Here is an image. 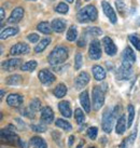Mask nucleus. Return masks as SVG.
I'll return each instance as SVG.
<instances>
[{
    "instance_id": "f257e3e1",
    "label": "nucleus",
    "mask_w": 140,
    "mask_h": 148,
    "mask_svg": "<svg viewBox=\"0 0 140 148\" xmlns=\"http://www.w3.org/2000/svg\"><path fill=\"white\" fill-rule=\"evenodd\" d=\"M68 58V49L66 47H63V45H58L55 49L51 52V54L48 58V61L51 65H59L66 61Z\"/></svg>"
},
{
    "instance_id": "f03ea898",
    "label": "nucleus",
    "mask_w": 140,
    "mask_h": 148,
    "mask_svg": "<svg viewBox=\"0 0 140 148\" xmlns=\"http://www.w3.org/2000/svg\"><path fill=\"white\" fill-rule=\"evenodd\" d=\"M98 12L95 5H86L82 8L77 14V18L80 23H88V22H94L97 20Z\"/></svg>"
},
{
    "instance_id": "7ed1b4c3",
    "label": "nucleus",
    "mask_w": 140,
    "mask_h": 148,
    "mask_svg": "<svg viewBox=\"0 0 140 148\" xmlns=\"http://www.w3.org/2000/svg\"><path fill=\"white\" fill-rule=\"evenodd\" d=\"M105 92H106V84L103 86H96L93 89L92 97H93V108L94 110H99L105 104Z\"/></svg>"
},
{
    "instance_id": "20e7f679",
    "label": "nucleus",
    "mask_w": 140,
    "mask_h": 148,
    "mask_svg": "<svg viewBox=\"0 0 140 148\" xmlns=\"http://www.w3.org/2000/svg\"><path fill=\"white\" fill-rule=\"evenodd\" d=\"M116 114L112 110V108H107L103 114V120H101V127L106 133H110L114 124Z\"/></svg>"
},
{
    "instance_id": "39448f33",
    "label": "nucleus",
    "mask_w": 140,
    "mask_h": 148,
    "mask_svg": "<svg viewBox=\"0 0 140 148\" xmlns=\"http://www.w3.org/2000/svg\"><path fill=\"white\" fill-rule=\"evenodd\" d=\"M14 130L15 129H13V127L12 130H9L8 127L1 130V140H2V143H5L7 145H12V146L18 145L20 137L14 133Z\"/></svg>"
},
{
    "instance_id": "423d86ee",
    "label": "nucleus",
    "mask_w": 140,
    "mask_h": 148,
    "mask_svg": "<svg viewBox=\"0 0 140 148\" xmlns=\"http://www.w3.org/2000/svg\"><path fill=\"white\" fill-rule=\"evenodd\" d=\"M132 74V64H129L127 62H122V65L120 66V68L116 71V78L120 79V80L129 79Z\"/></svg>"
},
{
    "instance_id": "0eeeda50",
    "label": "nucleus",
    "mask_w": 140,
    "mask_h": 148,
    "mask_svg": "<svg viewBox=\"0 0 140 148\" xmlns=\"http://www.w3.org/2000/svg\"><path fill=\"white\" fill-rule=\"evenodd\" d=\"M29 51H30V48L27 43H24V42H18L16 45H14L10 50V54L12 56H15V55H22V54H28Z\"/></svg>"
},
{
    "instance_id": "6e6552de",
    "label": "nucleus",
    "mask_w": 140,
    "mask_h": 148,
    "mask_svg": "<svg viewBox=\"0 0 140 148\" xmlns=\"http://www.w3.org/2000/svg\"><path fill=\"white\" fill-rule=\"evenodd\" d=\"M88 55L92 60H99L101 58V48H100V42L98 40H93L91 42Z\"/></svg>"
},
{
    "instance_id": "1a4fd4ad",
    "label": "nucleus",
    "mask_w": 140,
    "mask_h": 148,
    "mask_svg": "<svg viewBox=\"0 0 140 148\" xmlns=\"http://www.w3.org/2000/svg\"><path fill=\"white\" fill-rule=\"evenodd\" d=\"M103 45L105 48V52L109 55V56H114L118 52V48H116V43L113 42L110 37H105L103 39Z\"/></svg>"
},
{
    "instance_id": "9d476101",
    "label": "nucleus",
    "mask_w": 140,
    "mask_h": 148,
    "mask_svg": "<svg viewBox=\"0 0 140 148\" xmlns=\"http://www.w3.org/2000/svg\"><path fill=\"white\" fill-rule=\"evenodd\" d=\"M101 5H103V13H105L106 16L109 18V21L111 22L112 24H116V21H118V17H116V12H114V10H113L112 7L110 5V3L107 2V1H103V2H101Z\"/></svg>"
},
{
    "instance_id": "9b49d317",
    "label": "nucleus",
    "mask_w": 140,
    "mask_h": 148,
    "mask_svg": "<svg viewBox=\"0 0 140 148\" xmlns=\"http://www.w3.org/2000/svg\"><path fill=\"white\" fill-rule=\"evenodd\" d=\"M39 80L41 81L43 84H46V86H49L51 83H53L56 78H55V76H54L50 70L48 69H42L40 70V73H39Z\"/></svg>"
},
{
    "instance_id": "f8f14e48",
    "label": "nucleus",
    "mask_w": 140,
    "mask_h": 148,
    "mask_svg": "<svg viewBox=\"0 0 140 148\" xmlns=\"http://www.w3.org/2000/svg\"><path fill=\"white\" fill-rule=\"evenodd\" d=\"M22 60L21 58H10V60H7L2 62L1 64V67L4 71H12V70L16 69L18 66L21 65Z\"/></svg>"
},
{
    "instance_id": "ddd939ff",
    "label": "nucleus",
    "mask_w": 140,
    "mask_h": 148,
    "mask_svg": "<svg viewBox=\"0 0 140 148\" xmlns=\"http://www.w3.org/2000/svg\"><path fill=\"white\" fill-rule=\"evenodd\" d=\"M23 16H24V9L22 7H17L12 11L10 17L8 18V22L10 24H16L22 21Z\"/></svg>"
},
{
    "instance_id": "4468645a",
    "label": "nucleus",
    "mask_w": 140,
    "mask_h": 148,
    "mask_svg": "<svg viewBox=\"0 0 140 148\" xmlns=\"http://www.w3.org/2000/svg\"><path fill=\"white\" fill-rule=\"evenodd\" d=\"M88 82H90V75L87 74L86 71H82V73H80L78 77L75 78L74 84H75V88H77L78 90H80V89H83Z\"/></svg>"
},
{
    "instance_id": "2eb2a0df",
    "label": "nucleus",
    "mask_w": 140,
    "mask_h": 148,
    "mask_svg": "<svg viewBox=\"0 0 140 148\" xmlns=\"http://www.w3.org/2000/svg\"><path fill=\"white\" fill-rule=\"evenodd\" d=\"M54 120V112L51 107H43L41 109V121L44 123H52Z\"/></svg>"
},
{
    "instance_id": "dca6fc26",
    "label": "nucleus",
    "mask_w": 140,
    "mask_h": 148,
    "mask_svg": "<svg viewBox=\"0 0 140 148\" xmlns=\"http://www.w3.org/2000/svg\"><path fill=\"white\" fill-rule=\"evenodd\" d=\"M122 60H123V62H127L132 65L136 62V55L130 47H126L124 49L123 54H122Z\"/></svg>"
},
{
    "instance_id": "f3484780",
    "label": "nucleus",
    "mask_w": 140,
    "mask_h": 148,
    "mask_svg": "<svg viewBox=\"0 0 140 148\" xmlns=\"http://www.w3.org/2000/svg\"><path fill=\"white\" fill-rule=\"evenodd\" d=\"M23 101H24V99L20 94H10L7 97V103H8L9 106L15 107V108L21 106L23 104Z\"/></svg>"
},
{
    "instance_id": "a211bd4d",
    "label": "nucleus",
    "mask_w": 140,
    "mask_h": 148,
    "mask_svg": "<svg viewBox=\"0 0 140 148\" xmlns=\"http://www.w3.org/2000/svg\"><path fill=\"white\" fill-rule=\"evenodd\" d=\"M80 99V103L82 105L83 109L85 112H90L91 111V101H90V96H88V92L87 91H83L82 93L79 96Z\"/></svg>"
},
{
    "instance_id": "6ab92c4d",
    "label": "nucleus",
    "mask_w": 140,
    "mask_h": 148,
    "mask_svg": "<svg viewBox=\"0 0 140 148\" xmlns=\"http://www.w3.org/2000/svg\"><path fill=\"white\" fill-rule=\"evenodd\" d=\"M52 29L56 33H63L66 29V21L60 20V18H55L51 23Z\"/></svg>"
},
{
    "instance_id": "aec40b11",
    "label": "nucleus",
    "mask_w": 140,
    "mask_h": 148,
    "mask_svg": "<svg viewBox=\"0 0 140 148\" xmlns=\"http://www.w3.org/2000/svg\"><path fill=\"white\" fill-rule=\"evenodd\" d=\"M58 108H59V111L62 112V115L65 117V118H70L72 116V112H71V107H70L69 102H66V101H63L58 104Z\"/></svg>"
},
{
    "instance_id": "412c9836",
    "label": "nucleus",
    "mask_w": 140,
    "mask_h": 148,
    "mask_svg": "<svg viewBox=\"0 0 140 148\" xmlns=\"http://www.w3.org/2000/svg\"><path fill=\"white\" fill-rule=\"evenodd\" d=\"M93 75H94V78L97 81H101L106 78V70L103 69L101 66L95 65L93 66Z\"/></svg>"
},
{
    "instance_id": "4be33fe9",
    "label": "nucleus",
    "mask_w": 140,
    "mask_h": 148,
    "mask_svg": "<svg viewBox=\"0 0 140 148\" xmlns=\"http://www.w3.org/2000/svg\"><path fill=\"white\" fill-rule=\"evenodd\" d=\"M125 130H126V119H125V116H121L118 119V122H116V133L121 135L125 132Z\"/></svg>"
},
{
    "instance_id": "5701e85b",
    "label": "nucleus",
    "mask_w": 140,
    "mask_h": 148,
    "mask_svg": "<svg viewBox=\"0 0 140 148\" xmlns=\"http://www.w3.org/2000/svg\"><path fill=\"white\" fill-rule=\"evenodd\" d=\"M17 33H18V28H17V27H9V28H5L1 32L0 38H1L2 40H4V39H8L9 37L15 36Z\"/></svg>"
},
{
    "instance_id": "b1692460",
    "label": "nucleus",
    "mask_w": 140,
    "mask_h": 148,
    "mask_svg": "<svg viewBox=\"0 0 140 148\" xmlns=\"http://www.w3.org/2000/svg\"><path fill=\"white\" fill-rule=\"evenodd\" d=\"M30 145L33 148H46V140L39 137V136H35L30 138Z\"/></svg>"
},
{
    "instance_id": "393cba45",
    "label": "nucleus",
    "mask_w": 140,
    "mask_h": 148,
    "mask_svg": "<svg viewBox=\"0 0 140 148\" xmlns=\"http://www.w3.org/2000/svg\"><path fill=\"white\" fill-rule=\"evenodd\" d=\"M67 93V86L63 83H59L55 89L53 90V94L57 97V99H62L64 97Z\"/></svg>"
},
{
    "instance_id": "a878e982",
    "label": "nucleus",
    "mask_w": 140,
    "mask_h": 148,
    "mask_svg": "<svg viewBox=\"0 0 140 148\" xmlns=\"http://www.w3.org/2000/svg\"><path fill=\"white\" fill-rule=\"evenodd\" d=\"M22 81H23L22 76H20V75H13V76L8 77L5 83H7L8 86H20L22 83Z\"/></svg>"
},
{
    "instance_id": "bb28decb",
    "label": "nucleus",
    "mask_w": 140,
    "mask_h": 148,
    "mask_svg": "<svg viewBox=\"0 0 140 148\" xmlns=\"http://www.w3.org/2000/svg\"><path fill=\"white\" fill-rule=\"evenodd\" d=\"M50 42H51V38H44V39H42L41 41L36 45L35 52H36V53H41V52H43L44 49L50 45Z\"/></svg>"
},
{
    "instance_id": "cd10ccee",
    "label": "nucleus",
    "mask_w": 140,
    "mask_h": 148,
    "mask_svg": "<svg viewBox=\"0 0 140 148\" xmlns=\"http://www.w3.org/2000/svg\"><path fill=\"white\" fill-rule=\"evenodd\" d=\"M66 38H67V40H69V41H74V40L78 38V29H77V27H75L74 25H72V26L69 27L68 32H67Z\"/></svg>"
},
{
    "instance_id": "c85d7f7f",
    "label": "nucleus",
    "mask_w": 140,
    "mask_h": 148,
    "mask_svg": "<svg viewBox=\"0 0 140 148\" xmlns=\"http://www.w3.org/2000/svg\"><path fill=\"white\" fill-rule=\"evenodd\" d=\"M37 29L40 33H43L46 34V35H50L51 32H52V26L48 22H41L40 24H38Z\"/></svg>"
},
{
    "instance_id": "c756f323",
    "label": "nucleus",
    "mask_w": 140,
    "mask_h": 148,
    "mask_svg": "<svg viewBox=\"0 0 140 148\" xmlns=\"http://www.w3.org/2000/svg\"><path fill=\"white\" fill-rule=\"evenodd\" d=\"M103 34V30L98 27H88V28L85 29V33H84V37H90V36H93V37H96V36H99Z\"/></svg>"
},
{
    "instance_id": "7c9ffc66",
    "label": "nucleus",
    "mask_w": 140,
    "mask_h": 148,
    "mask_svg": "<svg viewBox=\"0 0 140 148\" xmlns=\"http://www.w3.org/2000/svg\"><path fill=\"white\" fill-rule=\"evenodd\" d=\"M55 125L57 127H60L63 130H65V131H71L72 130V127H71V124L66 121V120L64 119H57L56 120V122H55Z\"/></svg>"
},
{
    "instance_id": "2f4dec72",
    "label": "nucleus",
    "mask_w": 140,
    "mask_h": 148,
    "mask_svg": "<svg viewBox=\"0 0 140 148\" xmlns=\"http://www.w3.org/2000/svg\"><path fill=\"white\" fill-rule=\"evenodd\" d=\"M37 62L36 61H30V62H27L23 64L21 66V70L23 71H33V70L37 68Z\"/></svg>"
},
{
    "instance_id": "473e14b6",
    "label": "nucleus",
    "mask_w": 140,
    "mask_h": 148,
    "mask_svg": "<svg viewBox=\"0 0 140 148\" xmlns=\"http://www.w3.org/2000/svg\"><path fill=\"white\" fill-rule=\"evenodd\" d=\"M74 118L77 120L78 124H83L84 121H85V116L83 114V111L80 109V108H77L75 111H74Z\"/></svg>"
},
{
    "instance_id": "72a5a7b5",
    "label": "nucleus",
    "mask_w": 140,
    "mask_h": 148,
    "mask_svg": "<svg viewBox=\"0 0 140 148\" xmlns=\"http://www.w3.org/2000/svg\"><path fill=\"white\" fill-rule=\"evenodd\" d=\"M128 39H129V41L132 42V45H134L138 51H140V37H138L135 34H133V35H129Z\"/></svg>"
},
{
    "instance_id": "f704fd0d",
    "label": "nucleus",
    "mask_w": 140,
    "mask_h": 148,
    "mask_svg": "<svg viewBox=\"0 0 140 148\" xmlns=\"http://www.w3.org/2000/svg\"><path fill=\"white\" fill-rule=\"evenodd\" d=\"M55 11L58 13H60V14H66V13H68V11H69V7H68V4H66L65 2H60V3L57 4Z\"/></svg>"
},
{
    "instance_id": "c9c22d12",
    "label": "nucleus",
    "mask_w": 140,
    "mask_h": 148,
    "mask_svg": "<svg viewBox=\"0 0 140 148\" xmlns=\"http://www.w3.org/2000/svg\"><path fill=\"white\" fill-rule=\"evenodd\" d=\"M134 118H135V108H134L133 105H128V123H127L128 127L133 124Z\"/></svg>"
},
{
    "instance_id": "e433bc0d",
    "label": "nucleus",
    "mask_w": 140,
    "mask_h": 148,
    "mask_svg": "<svg viewBox=\"0 0 140 148\" xmlns=\"http://www.w3.org/2000/svg\"><path fill=\"white\" fill-rule=\"evenodd\" d=\"M83 64V58L81 53H78L75 55V58H74V69H80L81 68V66Z\"/></svg>"
},
{
    "instance_id": "4c0bfd02",
    "label": "nucleus",
    "mask_w": 140,
    "mask_h": 148,
    "mask_svg": "<svg viewBox=\"0 0 140 148\" xmlns=\"http://www.w3.org/2000/svg\"><path fill=\"white\" fill-rule=\"evenodd\" d=\"M29 107L33 109L35 112L36 111H38L40 108H41V103H40V101L38 99H33L31 102H30V104H29Z\"/></svg>"
},
{
    "instance_id": "58836bf2",
    "label": "nucleus",
    "mask_w": 140,
    "mask_h": 148,
    "mask_svg": "<svg viewBox=\"0 0 140 148\" xmlns=\"http://www.w3.org/2000/svg\"><path fill=\"white\" fill-rule=\"evenodd\" d=\"M97 133H98V129L96 127H92L87 130V136H88L91 140H96Z\"/></svg>"
},
{
    "instance_id": "ea45409f",
    "label": "nucleus",
    "mask_w": 140,
    "mask_h": 148,
    "mask_svg": "<svg viewBox=\"0 0 140 148\" xmlns=\"http://www.w3.org/2000/svg\"><path fill=\"white\" fill-rule=\"evenodd\" d=\"M31 129L36 132L43 133V132H46V125L41 122V123H38V124H33V125H31Z\"/></svg>"
},
{
    "instance_id": "a19ab883",
    "label": "nucleus",
    "mask_w": 140,
    "mask_h": 148,
    "mask_svg": "<svg viewBox=\"0 0 140 148\" xmlns=\"http://www.w3.org/2000/svg\"><path fill=\"white\" fill-rule=\"evenodd\" d=\"M22 114H23L24 116H26V117H28L29 119H33V118H35V114H36V112H35V111H33L30 107H28V108H26V109H25Z\"/></svg>"
},
{
    "instance_id": "79ce46f5",
    "label": "nucleus",
    "mask_w": 140,
    "mask_h": 148,
    "mask_svg": "<svg viewBox=\"0 0 140 148\" xmlns=\"http://www.w3.org/2000/svg\"><path fill=\"white\" fill-rule=\"evenodd\" d=\"M28 40L31 43H36V42L39 40V35H37V34H30V35H28Z\"/></svg>"
},
{
    "instance_id": "37998d69",
    "label": "nucleus",
    "mask_w": 140,
    "mask_h": 148,
    "mask_svg": "<svg viewBox=\"0 0 140 148\" xmlns=\"http://www.w3.org/2000/svg\"><path fill=\"white\" fill-rule=\"evenodd\" d=\"M116 8H118V10H119L120 12H123V10L125 9V4H124V2L122 1V0H116Z\"/></svg>"
},
{
    "instance_id": "c03bdc74",
    "label": "nucleus",
    "mask_w": 140,
    "mask_h": 148,
    "mask_svg": "<svg viewBox=\"0 0 140 148\" xmlns=\"http://www.w3.org/2000/svg\"><path fill=\"white\" fill-rule=\"evenodd\" d=\"M85 43H86V38H84V39H80L78 41V45L80 47V48H82V47H84L85 45Z\"/></svg>"
},
{
    "instance_id": "a18cd8bd",
    "label": "nucleus",
    "mask_w": 140,
    "mask_h": 148,
    "mask_svg": "<svg viewBox=\"0 0 140 148\" xmlns=\"http://www.w3.org/2000/svg\"><path fill=\"white\" fill-rule=\"evenodd\" d=\"M18 147H21V148H28V147H27V145L25 144V142H23L21 138H20V140H18Z\"/></svg>"
},
{
    "instance_id": "49530a36",
    "label": "nucleus",
    "mask_w": 140,
    "mask_h": 148,
    "mask_svg": "<svg viewBox=\"0 0 140 148\" xmlns=\"http://www.w3.org/2000/svg\"><path fill=\"white\" fill-rule=\"evenodd\" d=\"M74 138H75V137H74L73 135H71L69 137V143H68V145H69V146H72V143H73Z\"/></svg>"
},
{
    "instance_id": "de8ad7c7",
    "label": "nucleus",
    "mask_w": 140,
    "mask_h": 148,
    "mask_svg": "<svg viewBox=\"0 0 140 148\" xmlns=\"http://www.w3.org/2000/svg\"><path fill=\"white\" fill-rule=\"evenodd\" d=\"M0 11H1V17H0V18H1V21H3L4 17H5V15H4V9L1 8L0 9Z\"/></svg>"
},
{
    "instance_id": "09e8293b",
    "label": "nucleus",
    "mask_w": 140,
    "mask_h": 148,
    "mask_svg": "<svg viewBox=\"0 0 140 148\" xmlns=\"http://www.w3.org/2000/svg\"><path fill=\"white\" fill-rule=\"evenodd\" d=\"M83 144H84V142H81V143H80V145L78 146V148H81V147H82V145H83Z\"/></svg>"
},
{
    "instance_id": "8fccbe9b",
    "label": "nucleus",
    "mask_w": 140,
    "mask_h": 148,
    "mask_svg": "<svg viewBox=\"0 0 140 148\" xmlns=\"http://www.w3.org/2000/svg\"><path fill=\"white\" fill-rule=\"evenodd\" d=\"M66 1H67V2H69V3H72L74 0H66Z\"/></svg>"
},
{
    "instance_id": "3c124183",
    "label": "nucleus",
    "mask_w": 140,
    "mask_h": 148,
    "mask_svg": "<svg viewBox=\"0 0 140 148\" xmlns=\"http://www.w3.org/2000/svg\"><path fill=\"white\" fill-rule=\"evenodd\" d=\"M3 94H4V91L2 90V91H1V97H2V96H3Z\"/></svg>"
},
{
    "instance_id": "603ef678",
    "label": "nucleus",
    "mask_w": 140,
    "mask_h": 148,
    "mask_svg": "<svg viewBox=\"0 0 140 148\" xmlns=\"http://www.w3.org/2000/svg\"><path fill=\"white\" fill-rule=\"evenodd\" d=\"M28 1H36V0H28Z\"/></svg>"
},
{
    "instance_id": "864d4df0",
    "label": "nucleus",
    "mask_w": 140,
    "mask_h": 148,
    "mask_svg": "<svg viewBox=\"0 0 140 148\" xmlns=\"http://www.w3.org/2000/svg\"><path fill=\"white\" fill-rule=\"evenodd\" d=\"M85 1H90V0H85Z\"/></svg>"
},
{
    "instance_id": "5fc2aeb1",
    "label": "nucleus",
    "mask_w": 140,
    "mask_h": 148,
    "mask_svg": "<svg viewBox=\"0 0 140 148\" xmlns=\"http://www.w3.org/2000/svg\"><path fill=\"white\" fill-rule=\"evenodd\" d=\"M91 148H94V147H91Z\"/></svg>"
}]
</instances>
